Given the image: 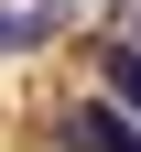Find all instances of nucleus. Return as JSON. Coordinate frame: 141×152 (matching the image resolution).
I'll return each instance as SVG.
<instances>
[{"instance_id":"1","label":"nucleus","mask_w":141,"mask_h":152,"mask_svg":"<svg viewBox=\"0 0 141 152\" xmlns=\"http://www.w3.org/2000/svg\"><path fill=\"white\" fill-rule=\"evenodd\" d=\"M65 152H141V120L119 98H76L65 109Z\"/></svg>"},{"instance_id":"2","label":"nucleus","mask_w":141,"mask_h":152,"mask_svg":"<svg viewBox=\"0 0 141 152\" xmlns=\"http://www.w3.org/2000/svg\"><path fill=\"white\" fill-rule=\"evenodd\" d=\"M65 11H76V0H22V11L0 0V54H33V44L54 33V22H65Z\"/></svg>"},{"instance_id":"3","label":"nucleus","mask_w":141,"mask_h":152,"mask_svg":"<svg viewBox=\"0 0 141 152\" xmlns=\"http://www.w3.org/2000/svg\"><path fill=\"white\" fill-rule=\"evenodd\" d=\"M98 98H119L141 120V44H109V54H98Z\"/></svg>"},{"instance_id":"4","label":"nucleus","mask_w":141,"mask_h":152,"mask_svg":"<svg viewBox=\"0 0 141 152\" xmlns=\"http://www.w3.org/2000/svg\"><path fill=\"white\" fill-rule=\"evenodd\" d=\"M130 44H141V22H130Z\"/></svg>"}]
</instances>
